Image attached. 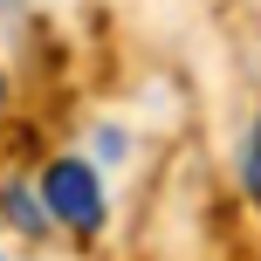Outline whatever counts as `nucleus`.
<instances>
[{
	"mask_svg": "<svg viewBox=\"0 0 261 261\" xmlns=\"http://www.w3.org/2000/svg\"><path fill=\"white\" fill-rule=\"evenodd\" d=\"M41 206L62 227H76V234H96V227H103V186H96V172L83 165V158H55V165L41 172Z\"/></svg>",
	"mask_w": 261,
	"mask_h": 261,
	"instance_id": "f257e3e1",
	"label": "nucleus"
},
{
	"mask_svg": "<svg viewBox=\"0 0 261 261\" xmlns=\"http://www.w3.org/2000/svg\"><path fill=\"white\" fill-rule=\"evenodd\" d=\"M7 213L28 227V234H41V213H35V199H21V193H7Z\"/></svg>",
	"mask_w": 261,
	"mask_h": 261,
	"instance_id": "f03ea898",
	"label": "nucleus"
},
{
	"mask_svg": "<svg viewBox=\"0 0 261 261\" xmlns=\"http://www.w3.org/2000/svg\"><path fill=\"white\" fill-rule=\"evenodd\" d=\"M0 96H7V83H0Z\"/></svg>",
	"mask_w": 261,
	"mask_h": 261,
	"instance_id": "20e7f679",
	"label": "nucleus"
},
{
	"mask_svg": "<svg viewBox=\"0 0 261 261\" xmlns=\"http://www.w3.org/2000/svg\"><path fill=\"white\" fill-rule=\"evenodd\" d=\"M248 193L261 199V124H254V144H248Z\"/></svg>",
	"mask_w": 261,
	"mask_h": 261,
	"instance_id": "7ed1b4c3",
	"label": "nucleus"
}]
</instances>
